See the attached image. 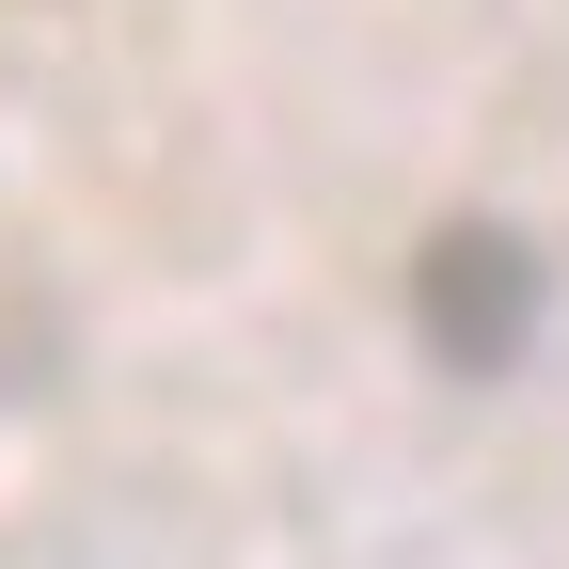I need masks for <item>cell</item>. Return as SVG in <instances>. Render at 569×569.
<instances>
[{"label": "cell", "mask_w": 569, "mask_h": 569, "mask_svg": "<svg viewBox=\"0 0 569 569\" xmlns=\"http://www.w3.org/2000/svg\"><path fill=\"white\" fill-rule=\"evenodd\" d=\"M411 317H427V348H443L459 380H507L538 348V253L507 222H443L411 253Z\"/></svg>", "instance_id": "1"}]
</instances>
